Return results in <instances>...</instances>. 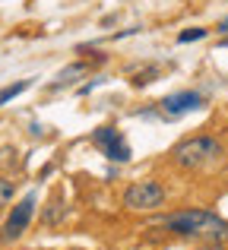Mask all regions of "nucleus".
<instances>
[{"mask_svg": "<svg viewBox=\"0 0 228 250\" xmlns=\"http://www.w3.org/2000/svg\"><path fill=\"white\" fill-rule=\"evenodd\" d=\"M32 215H35V193L22 196V200L10 209V215H6V222H3V241H16L19 234H25Z\"/></svg>", "mask_w": 228, "mask_h": 250, "instance_id": "4", "label": "nucleus"}, {"mask_svg": "<svg viewBox=\"0 0 228 250\" xmlns=\"http://www.w3.org/2000/svg\"><path fill=\"white\" fill-rule=\"evenodd\" d=\"M165 200L168 193L159 181H136L124 190V209L130 212H155L165 206Z\"/></svg>", "mask_w": 228, "mask_h": 250, "instance_id": "3", "label": "nucleus"}, {"mask_svg": "<svg viewBox=\"0 0 228 250\" xmlns=\"http://www.w3.org/2000/svg\"><path fill=\"white\" fill-rule=\"evenodd\" d=\"M86 70H89V63H73V67H67V70H61V76H57V85H63V83H73L76 80V76H83V73H86Z\"/></svg>", "mask_w": 228, "mask_h": 250, "instance_id": "8", "label": "nucleus"}, {"mask_svg": "<svg viewBox=\"0 0 228 250\" xmlns=\"http://www.w3.org/2000/svg\"><path fill=\"white\" fill-rule=\"evenodd\" d=\"M222 48H228V38H222Z\"/></svg>", "mask_w": 228, "mask_h": 250, "instance_id": "13", "label": "nucleus"}, {"mask_svg": "<svg viewBox=\"0 0 228 250\" xmlns=\"http://www.w3.org/2000/svg\"><path fill=\"white\" fill-rule=\"evenodd\" d=\"M165 228L174 238L200 241V244H225L228 241V222L206 209H181L165 219Z\"/></svg>", "mask_w": 228, "mask_h": 250, "instance_id": "1", "label": "nucleus"}, {"mask_svg": "<svg viewBox=\"0 0 228 250\" xmlns=\"http://www.w3.org/2000/svg\"><path fill=\"white\" fill-rule=\"evenodd\" d=\"M29 85H32V80H19V83H13V85H3V89H0V108H3L6 102H13L16 95H22Z\"/></svg>", "mask_w": 228, "mask_h": 250, "instance_id": "7", "label": "nucleus"}, {"mask_svg": "<svg viewBox=\"0 0 228 250\" xmlns=\"http://www.w3.org/2000/svg\"><path fill=\"white\" fill-rule=\"evenodd\" d=\"M203 104H206L203 92L184 89V92H174V95H165L159 102V108H162V114H165V117H181V114H190V111H200Z\"/></svg>", "mask_w": 228, "mask_h": 250, "instance_id": "5", "label": "nucleus"}, {"mask_svg": "<svg viewBox=\"0 0 228 250\" xmlns=\"http://www.w3.org/2000/svg\"><path fill=\"white\" fill-rule=\"evenodd\" d=\"M16 196V184L13 181H6V177H0V209L6 206V203Z\"/></svg>", "mask_w": 228, "mask_h": 250, "instance_id": "10", "label": "nucleus"}, {"mask_svg": "<svg viewBox=\"0 0 228 250\" xmlns=\"http://www.w3.org/2000/svg\"><path fill=\"white\" fill-rule=\"evenodd\" d=\"M206 32H209V29H200V25H193V29H184V32H181V35H178V42H181V44L200 42V38H206Z\"/></svg>", "mask_w": 228, "mask_h": 250, "instance_id": "9", "label": "nucleus"}, {"mask_svg": "<svg viewBox=\"0 0 228 250\" xmlns=\"http://www.w3.org/2000/svg\"><path fill=\"white\" fill-rule=\"evenodd\" d=\"M92 143L105 152V159H111V162H130V155H133L117 127H99L92 133Z\"/></svg>", "mask_w": 228, "mask_h": 250, "instance_id": "6", "label": "nucleus"}, {"mask_svg": "<svg viewBox=\"0 0 228 250\" xmlns=\"http://www.w3.org/2000/svg\"><path fill=\"white\" fill-rule=\"evenodd\" d=\"M219 32H222V35H228V19H225V22H219Z\"/></svg>", "mask_w": 228, "mask_h": 250, "instance_id": "12", "label": "nucleus"}, {"mask_svg": "<svg viewBox=\"0 0 228 250\" xmlns=\"http://www.w3.org/2000/svg\"><path fill=\"white\" fill-rule=\"evenodd\" d=\"M222 159H225V146L209 133L187 136V140H181L171 149V162L181 171H206V168L219 165Z\"/></svg>", "mask_w": 228, "mask_h": 250, "instance_id": "2", "label": "nucleus"}, {"mask_svg": "<svg viewBox=\"0 0 228 250\" xmlns=\"http://www.w3.org/2000/svg\"><path fill=\"white\" fill-rule=\"evenodd\" d=\"M197 250H228V247L225 244H200Z\"/></svg>", "mask_w": 228, "mask_h": 250, "instance_id": "11", "label": "nucleus"}]
</instances>
